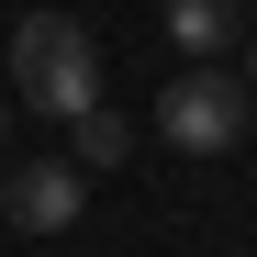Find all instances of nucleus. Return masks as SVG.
Wrapping results in <instances>:
<instances>
[{
	"instance_id": "1",
	"label": "nucleus",
	"mask_w": 257,
	"mask_h": 257,
	"mask_svg": "<svg viewBox=\"0 0 257 257\" xmlns=\"http://www.w3.org/2000/svg\"><path fill=\"white\" fill-rule=\"evenodd\" d=\"M12 101L45 112V123H78L101 101V45L67 12H23V34H12Z\"/></svg>"
},
{
	"instance_id": "2",
	"label": "nucleus",
	"mask_w": 257,
	"mask_h": 257,
	"mask_svg": "<svg viewBox=\"0 0 257 257\" xmlns=\"http://www.w3.org/2000/svg\"><path fill=\"white\" fill-rule=\"evenodd\" d=\"M246 78L235 67H190V78H168V90H157V135L168 146H179V157H235L246 146Z\"/></svg>"
},
{
	"instance_id": "3",
	"label": "nucleus",
	"mask_w": 257,
	"mask_h": 257,
	"mask_svg": "<svg viewBox=\"0 0 257 257\" xmlns=\"http://www.w3.org/2000/svg\"><path fill=\"white\" fill-rule=\"evenodd\" d=\"M0 212H12L23 235H67L78 212H90V168H67V157H45V168H12V179H0Z\"/></svg>"
},
{
	"instance_id": "4",
	"label": "nucleus",
	"mask_w": 257,
	"mask_h": 257,
	"mask_svg": "<svg viewBox=\"0 0 257 257\" xmlns=\"http://www.w3.org/2000/svg\"><path fill=\"white\" fill-rule=\"evenodd\" d=\"M246 34V0H168V45L190 67H224V45Z\"/></svg>"
},
{
	"instance_id": "5",
	"label": "nucleus",
	"mask_w": 257,
	"mask_h": 257,
	"mask_svg": "<svg viewBox=\"0 0 257 257\" xmlns=\"http://www.w3.org/2000/svg\"><path fill=\"white\" fill-rule=\"evenodd\" d=\"M123 157H135V123H123L112 101H90L78 112V168H123Z\"/></svg>"
},
{
	"instance_id": "6",
	"label": "nucleus",
	"mask_w": 257,
	"mask_h": 257,
	"mask_svg": "<svg viewBox=\"0 0 257 257\" xmlns=\"http://www.w3.org/2000/svg\"><path fill=\"white\" fill-rule=\"evenodd\" d=\"M246 90H257V45H246Z\"/></svg>"
}]
</instances>
